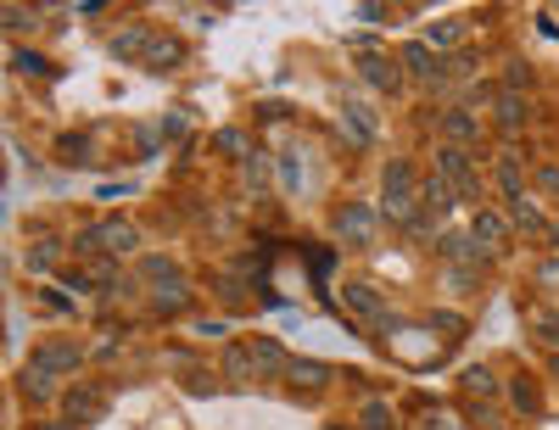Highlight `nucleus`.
Segmentation results:
<instances>
[{"label": "nucleus", "mask_w": 559, "mask_h": 430, "mask_svg": "<svg viewBox=\"0 0 559 430\" xmlns=\"http://www.w3.org/2000/svg\"><path fill=\"white\" fill-rule=\"evenodd\" d=\"M419 179H426V174L414 168V157H392L386 163V174H381V218L392 229H408L419 213H426V207H419Z\"/></svg>", "instance_id": "nucleus-1"}, {"label": "nucleus", "mask_w": 559, "mask_h": 430, "mask_svg": "<svg viewBox=\"0 0 559 430\" xmlns=\"http://www.w3.org/2000/svg\"><path fill=\"white\" fill-rule=\"evenodd\" d=\"M437 174L459 190V202H471V207H487V179H481V152L471 146H448V140H437Z\"/></svg>", "instance_id": "nucleus-2"}, {"label": "nucleus", "mask_w": 559, "mask_h": 430, "mask_svg": "<svg viewBox=\"0 0 559 430\" xmlns=\"http://www.w3.org/2000/svg\"><path fill=\"white\" fill-rule=\"evenodd\" d=\"M331 229H336L342 247L369 252V247H376V235H381V213L369 207V202H342V207L331 213Z\"/></svg>", "instance_id": "nucleus-3"}, {"label": "nucleus", "mask_w": 559, "mask_h": 430, "mask_svg": "<svg viewBox=\"0 0 559 430\" xmlns=\"http://www.w3.org/2000/svg\"><path fill=\"white\" fill-rule=\"evenodd\" d=\"M521 140H503V146L492 152V179H498V202L509 207V202H521V196H532V184H526V168H521Z\"/></svg>", "instance_id": "nucleus-4"}, {"label": "nucleus", "mask_w": 559, "mask_h": 430, "mask_svg": "<svg viewBox=\"0 0 559 430\" xmlns=\"http://www.w3.org/2000/svg\"><path fill=\"white\" fill-rule=\"evenodd\" d=\"M342 308L364 324V336H369V324H381L392 308H386V291L376 279H342Z\"/></svg>", "instance_id": "nucleus-5"}, {"label": "nucleus", "mask_w": 559, "mask_h": 430, "mask_svg": "<svg viewBox=\"0 0 559 430\" xmlns=\"http://www.w3.org/2000/svg\"><path fill=\"white\" fill-rule=\"evenodd\" d=\"M471 235H476V247H481L487 258H503L509 247H515V224H509L503 207H476V213H471Z\"/></svg>", "instance_id": "nucleus-6"}, {"label": "nucleus", "mask_w": 559, "mask_h": 430, "mask_svg": "<svg viewBox=\"0 0 559 430\" xmlns=\"http://www.w3.org/2000/svg\"><path fill=\"white\" fill-rule=\"evenodd\" d=\"M28 369L51 374V380H68V374H79V369H84V347H79V342H68V336L39 342V347L28 353Z\"/></svg>", "instance_id": "nucleus-7"}, {"label": "nucleus", "mask_w": 559, "mask_h": 430, "mask_svg": "<svg viewBox=\"0 0 559 430\" xmlns=\"http://www.w3.org/2000/svg\"><path fill=\"white\" fill-rule=\"evenodd\" d=\"M397 62H403V73L414 84H426V89H442L448 84V57H437L426 39H408L403 51H397Z\"/></svg>", "instance_id": "nucleus-8"}, {"label": "nucleus", "mask_w": 559, "mask_h": 430, "mask_svg": "<svg viewBox=\"0 0 559 430\" xmlns=\"http://www.w3.org/2000/svg\"><path fill=\"white\" fill-rule=\"evenodd\" d=\"M358 79L369 84V89H381V95H403L408 89V73H403V62L397 57H386V51H358Z\"/></svg>", "instance_id": "nucleus-9"}, {"label": "nucleus", "mask_w": 559, "mask_h": 430, "mask_svg": "<svg viewBox=\"0 0 559 430\" xmlns=\"http://www.w3.org/2000/svg\"><path fill=\"white\" fill-rule=\"evenodd\" d=\"M492 129L503 134V140H521L526 129H532V118H537V107H532V95H515V89H498V101H492Z\"/></svg>", "instance_id": "nucleus-10"}, {"label": "nucleus", "mask_w": 559, "mask_h": 430, "mask_svg": "<svg viewBox=\"0 0 559 430\" xmlns=\"http://www.w3.org/2000/svg\"><path fill=\"white\" fill-rule=\"evenodd\" d=\"M437 252H442L448 268H481V274H487V268L498 263V258H487V252L476 247L471 229H442V235H437Z\"/></svg>", "instance_id": "nucleus-11"}, {"label": "nucleus", "mask_w": 559, "mask_h": 430, "mask_svg": "<svg viewBox=\"0 0 559 430\" xmlns=\"http://www.w3.org/2000/svg\"><path fill=\"white\" fill-rule=\"evenodd\" d=\"M437 134L448 140V146H471V152H476V146H481V112L464 107V101H459V107H442V112H437Z\"/></svg>", "instance_id": "nucleus-12"}, {"label": "nucleus", "mask_w": 559, "mask_h": 430, "mask_svg": "<svg viewBox=\"0 0 559 430\" xmlns=\"http://www.w3.org/2000/svg\"><path fill=\"white\" fill-rule=\"evenodd\" d=\"M342 134L353 140V152H369L381 140V123H376V107L358 101V95H347L342 101Z\"/></svg>", "instance_id": "nucleus-13"}, {"label": "nucleus", "mask_w": 559, "mask_h": 430, "mask_svg": "<svg viewBox=\"0 0 559 430\" xmlns=\"http://www.w3.org/2000/svg\"><path fill=\"white\" fill-rule=\"evenodd\" d=\"M503 403H509V414L515 419H543L548 408H543V386L532 374H509L503 380Z\"/></svg>", "instance_id": "nucleus-14"}, {"label": "nucleus", "mask_w": 559, "mask_h": 430, "mask_svg": "<svg viewBox=\"0 0 559 430\" xmlns=\"http://www.w3.org/2000/svg\"><path fill=\"white\" fill-rule=\"evenodd\" d=\"M57 403H62V414H68L73 425L102 419V414H107V386H90V380H79V386H68Z\"/></svg>", "instance_id": "nucleus-15"}, {"label": "nucleus", "mask_w": 559, "mask_h": 430, "mask_svg": "<svg viewBox=\"0 0 559 430\" xmlns=\"http://www.w3.org/2000/svg\"><path fill=\"white\" fill-rule=\"evenodd\" d=\"M459 392H464V403H498L503 397V374L492 363H471L459 374Z\"/></svg>", "instance_id": "nucleus-16"}, {"label": "nucleus", "mask_w": 559, "mask_h": 430, "mask_svg": "<svg viewBox=\"0 0 559 430\" xmlns=\"http://www.w3.org/2000/svg\"><path fill=\"white\" fill-rule=\"evenodd\" d=\"M331 380H336V369L324 363V358H292V369H286V386H292V392H302V397L324 392Z\"/></svg>", "instance_id": "nucleus-17"}, {"label": "nucleus", "mask_w": 559, "mask_h": 430, "mask_svg": "<svg viewBox=\"0 0 559 430\" xmlns=\"http://www.w3.org/2000/svg\"><path fill=\"white\" fill-rule=\"evenodd\" d=\"M152 28L146 23H129V28H118L112 39H107V57L112 62H146V51H152Z\"/></svg>", "instance_id": "nucleus-18"}, {"label": "nucleus", "mask_w": 559, "mask_h": 430, "mask_svg": "<svg viewBox=\"0 0 559 430\" xmlns=\"http://www.w3.org/2000/svg\"><path fill=\"white\" fill-rule=\"evenodd\" d=\"M426 330L437 336V347L448 353V347H459L464 336H471V319H464V313H453V308H431V313H426Z\"/></svg>", "instance_id": "nucleus-19"}, {"label": "nucleus", "mask_w": 559, "mask_h": 430, "mask_svg": "<svg viewBox=\"0 0 559 430\" xmlns=\"http://www.w3.org/2000/svg\"><path fill=\"white\" fill-rule=\"evenodd\" d=\"M503 213H509V224H515V235H526V241H548V213H543V207H537L532 196L509 202Z\"/></svg>", "instance_id": "nucleus-20"}, {"label": "nucleus", "mask_w": 559, "mask_h": 430, "mask_svg": "<svg viewBox=\"0 0 559 430\" xmlns=\"http://www.w3.org/2000/svg\"><path fill=\"white\" fill-rule=\"evenodd\" d=\"M419 207H426L431 218H442V213H453V207H459V190H453V184H448V179L431 168L426 179H419Z\"/></svg>", "instance_id": "nucleus-21"}, {"label": "nucleus", "mask_w": 559, "mask_h": 430, "mask_svg": "<svg viewBox=\"0 0 559 430\" xmlns=\"http://www.w3.org/2000/svg\"><path fill=\"white\" fill-rule=\"evenodd\" d=\"M96 235H102V258H129L140 247V229L129 218H107V224H96Z\"/></svg>", "instance_id": "nucleus-22"}, {"label": "nucleus", "mask_w": 559, "mask_h": 430, "mask_svg": "<svg viewBox=\"0 0 559 430\" xmlns=\"http://www.w3.org/2000/svg\"><path fill=\"white\" fill-rule=\"evenodd\" d=\"M218 374L229 380V386H252V374H258V363H252V347H247V342H229V347H224V363H218Z\"/></svg>", "instance_id": "nucleus-23"}, {"label": "nucleus", "mask_w": 559, "mask_h": 430, "mask_svg": "<svg viewBox=\"0 0 559 430\" xmlns=\"http://www.w3.org/2000/svg\"><path fill=\"white\" fill-rule=\"evenodd\" d=\"M247 347H252V363H258V374H286V369H292V353L280 347L274 336H252Z\"/></svg>", "instance_id": "nucleus-24"}, {"label": "nucleus", "mask_w": 559, "mask_h": 430, "mask_svg": "<svg viewBox=\"0 0 559 430\" xmlns=\"http://www.w3.org/2000/svg\"><path fill=\"white\" fill-rule=\"evenodd\" d=\"M179 62H185V39H174V34L163 39V34H157V39H152V51H146V62H140V68H152V73H174Z\"/></svg>", "instance_id": "nucleus-25"}, {"label": "nucleus", "mask_w": 559, "mask_h": 430, "mask_svg": "<svg viewBox=\"0 0 559 430\" xmlns=\"http://www.w3.org/2000/svg\"><path fill=\"white\" fill-rule=\"evenodd\" d=\"M152 313H157V319L191 313V285H157V291H152Z\"/></svg>", "instance_id": "nucleus-26"}, {"label": "nucleus", "mask_w": 559, "mask_h": 430, "mask_svg": "<svg viewBox=\"0 0 559 430\" xmlns=\"http://www.w3.org/2000/svg\"><path fill=\"white\" fill-rule=\"evenodd\" d=\"M140 279H152V285H185L179 263L168 252H152V258H140Z\"/></svg>", "instance_id": "nucleus-27"}, {"label": "nucleus", "mask_w": 559, "mask_h": 430, "mask_svg": "<svg viewBox=\"0 0 559 430\" xmlns=\"http://www.w3.org/2000/svg\"><path fill=\"white\" fill-rule=\"evenodd\" d=\"M532 84H537V68H532L526 57H509V62H503V79H498V89H515V95H532Z\"/></svg>", "instance_id": "nucleus-28"}, {"label": "nucleus", "mask_w": 559, "mask_h": 430, "mask_svg": "<svg viewBox=\"0 0 559 430\" xmlns=\"http://www.w3.org/2000/svg\"><path fill=\"white\" fill-rule=\"evenodd\" d=\"M426 45H431L437 57H442V51H448V57L464 51V23H431V28H426Z\"/></svg>", "instance_id": "nucleus-29"}, {"label": "nucleus", "mask_w": 559, "mask_h": 430, "mask_svg": "<svg viewBox=\"0 0 559 430\" xmlns=\"http://www.w3.org/2000/svg\"><path fill=\"white\" fill-rule=\"evenodd\" d=\"M358 430H397L392 403H386V397H369V403L358 408Z\"/></svg>", "instance_id": "nucleus-30"}, {"label": "nucleus", "mask_w": 559, "mask_h": 430, "mask_svg": "<svg viewBox=\"0 0 559 430\" xmlns=\"http://www.w3.org/2000/svg\"><path fill=\"white\" fill-rule=\"evenodd\" d=\"M57 157H62L68 168H90V163H96V152H90V134H62V140H57Z\"/></svg>", "instance_id": "nucleus-31"}, {"label": "nucleus", "mask_w": 559, "mask_h": 430, "mask_svg": "<svg viewBox=\"0 0 559 430\" xmlns=\"http://www.w3.org/2000/svg\"><path fill=\"white\" fill-rule=\"evenodd\" d=\"M213 152H218V157H229V163H247V157H252L247 129H218V134H213Z\"/></svg>", "instance_id": "nucleus-32"}, {"label": "nucleus", "mask_w": 559, "mask_h": 430, "mask_svg": "<svg viewBox=\"0 0 559 430\" xmlns=\"http://www.w3.org/2000/svg\"><path fill=\"white\" fill-rule=\"evenodd\" d=\"M481 279H487L481 268H448V263H442V285H448L453 297H476V291H481Z\"/></svg>", "instance_id": "nucleus-33"}, {"label": "nucleus", "mask_w": 559, "mask_h": 430, "mask_svg": "<svg viewBox=\"0 0 559 430\" xmlns=\"http://www.w3.org/2000/svg\"><path fill=\"white\" fill-rule=\"evenodd\" d=\"M17 392H23L28 403H51V397H57V380H51V374H39V369H23Z\"/></svg>", "instance_id": "nucleus-34"}, {"label": "nucleus", "mask_w": 559, "mask_h": 430, "mask_svg": "<svg viewBox=\"0 0 559 430\" xmlns=\"http://www.w3.org/2000/svg\"><path fill=\"white\" fill-rule=\"evenodd\" d=\"M532 336L543 342V353H559V308H543V313H532Z\"/></svg>", "instance_id": "nucleus-35"}, {"label": "nucleus", "mask_w": 559, "mask_h": 430, "mask_svg": "<svg viewBox=\"0 0 559 430\" xmlns=\"http://www.w3.org/2000/svg\"><path fill=\"white\" fill-rule=\"evenodd\" d=\"M0 23H7V34H28V28H39V7H23V0H12V7L0 12Z\"/></svg>", "instance_id": "nucleus-36"}, {"label": "nucleus", "mask_w": 559, "mask_h": 430, "mask_svg": "<svg viewBox=\"0 0 559 430\" xmlns=\"http://www.w3.org/2000/svg\"><path fill=\"white\" fill-rule=\"evenodd\" d=\"M62 263V241H39V247H28V274H51Z\"/></svg>", "instance_id": "nucleus-37"}, {"label": "nucleus", "mask_w": 559, "mask_h": 430, "mask_svg": "<svg viewBox=\"0 0 559 430\" xmlns=\"http://www.w3.org/2000/svg\"><path fill=\"white\" fill-rule=\"evenodd\" d=\"M12 73H51V62H45L34 45H12Z\"/></svg>", "instance_id": "nucleus-38"}, {"label": "nucleus", "mask_w": 559, "mask_h": 430, "mask_svg": "<svg viewBox=\"0 0 559 430\" xmlns=\"http://www.w3.org/2000/svg\"><path fill=\"white\" fill-rule=\"evenodd\" d=\"M532 196H559V163H537L532 168Z\"/></svg>", "instance_id": "nucleus-39"}, {"label": "nucleus", "mask_w": 559, "mask_h": 430, "mask_svg": "<svg viewBox=\"0 0 559 430\" xmlns=\"http://www.w3.org/2000/svg\"><path fill=\"white\" fill-rule=\"evenodd\" d=\"M464 414H471L476 430H503V408H498V403H471Z\"/></svg>", "instance_id": "nucleus-40"}, {"label": "nucleus", "mask_w": 559, "mask_h": 430, "mask_svg": "<svg viewBox=\"0 0 559 430\" xmlns=\"http://www.w3.org/2000/svg\"><path fill=\"white\" fill-rule=\"evenodd\" d=\"M213 291H218L229 308H241V302H247V285H241V274H218V279H213Z\"/></svg>", "instance_id": "nucleus-41"}, {"label": "nucleus", "mask_w": 559, "mask_h": 430, "mask_svg": "<svg viewBox=\"0 0 559 430\" xmlns=\"http://www.w3.org/2000/svg\"><path fill=\"white\" fill-rule=\"evenodd\" d=\"M134 146H140L134 157H157V152H163V129H157V123H146V129H134Z\"/></svg>", "instance_id": "nucleus-42"}, {"label": "nucleus", "mask_w": 559, "mask_h": 430, "mask_svg": "<svg viewBox=\"0 0 559 430\" xmlns=\"http://www.w3.org/2000/svg\"><path fill=\"white\" fill-rule=\"evenodd\" d=\"M163 140H191V118H185V112H163Z\"/></svg>", "instance_id": "nucleus-43"}, {"label": "nucleus", "mask_w": 559, "mask_h": 430, "mask_svg": "<svg viewBox=\"0 0 559 430\" xmlns=\"http://www.w3.org/2000/svg\"><path fill=\"white\" fill-rule=\"evenodd\" d=\"M532 279H537V285H543V291H554V297H559V258H554V252H548V258H543V263H537V274H532Z\"/></svg>", "instance_id": "nucleus-44"}, {"label": "nucleus", "mask_w": 559, "mask_h": 430, "mask_svg": "<svg viewBox=\"0 0 559 430\" xmlns=\"http://www.w3.org/2000/svg\"><path fill=\"white\" fill-rule=\"evenodd\" d=\"M471 73H476V51L464 45V51H453V57H448V79H471Z\"/></svg>", "instance_id": "nucleus-45"}, {"label": "nucleus", "mask_w": 559, "mask_h": 430, "mask_svg": "<svg viewBox=\"0 0 559 430\" xmlns=\"http://www.w3.org/2000/svg\"><path fill=\"white\" fill-rule=\"evenodd\" d=\"M62 285H68V291H79V297H90V291H96V274H90V268H68Z\"/></svg>", "instance_id": "nucleus-46"}, {"label": "nucleus", "mask_w": 559, "mask_h": 430, "mask_svg": "<svg viewBox=\"0 0 559 430\" xmlns=\"http://www.w3.org/2000/svg\"><path fill=\"white\" fill-rule=\"evenodd\" d=\"M229 330V319H191V336H202V342H218Z\"/></svg>", "instance_id": "nucleus-47"}, {"label": "nucleus", "mask_w": 559, "mask_h": 430, "mask_svg": "<svg viewBox=\"0 0 559 430\" xmlns=\"http://www.w3.org/2000/svg\"><path fill=\"white\" fill-rule=\"evenodd\" d=\"M185 392H213V380H207V369H185Z\"/></svg>", "instance_id": "nucleus-48"}, {"label": "nucleus", "mask_w": 559, "mask_h": 430, "mask_svg": "<svg viewBox=\"0 0 559 430\" xmlns=\"http://www.w3.org/2000/svg\"><path fill=\"white\" fill-rule=\"evenodd\" d=\"M263 168H269L263 157H247V163H241V174H247V184H258V190H263Z\"/></svg>", "instance_id": "nucleus-49"}, {"label": "nucleus", "mask_w": 559, "mask_h": 430, "mask_svg": "<svg viewBox=\"0 0 559 430\" xmlns=\"http://www.w3.org/2000/svg\"><path fill=\"white\" fill-rule=\"evenodd\" d=\"M353 17H364V23H392V7H358Z\"/></svg>", "instance_id": "nucleus-50"}, {"label": "nucleus", "mask_w": 559, "mask_h": 430, "mask_svg": "<svg viewBox=\"0 0 559 430\" xmlns=\"http://www.w3.org/2000/svg\"><path fill=\"white\" fill-rule=\"evenodd\" d=\"M34 430H79L68 414H57V419H34Z\"/></svg>", "instance_id": "nucleus-51"}, {"label": "nucleus", "mask_w": 559, "mask_h": 430, "mask_svg": "<svg viewBox=\"0 0 559 430\" xmlns=\"http://www.w3.org/2000/svg\"><path fill=\"white\" fill-rule=\"evenodd\" d=\"M543 247H548V252H554V258H559V213H554V218H548V241H543Z\"/></svg>", "instance_id": "nucleus-52"}, {"label": "nucleus", "mask_w": 559, "mask_h": 430, "mask_svg": "<svg viewBox=\"0 0 559 430\" xmlns=\"http://www.w3.org/2000/svg\"><path fill=\"white\" fill-rule=\"evenodd\" d=\"M548 374H554V386H559V353H548Z\"/></svg>", "instance_id": "nucleus-53"}, {"label": "nucleus", "mask_w": 559, "mask_h": 430, "mask_svg": "<svg viewBox=\"0 0 559 430\" xmlns=\"http://www.w3.org/2000/svg\"><path fill=\"white\" fill-rule=\"evenodd\" d=\"M324 430H358V425H324Z\"/></svg>", "instance_id": "nucleus-54"}]
</instances>
